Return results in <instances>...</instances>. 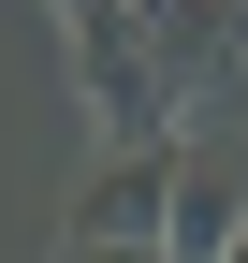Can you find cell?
Here are the masks:
<instances>
[{"instance_id":"obj_5","label":"cell","mask_w":248,"mask_h":263,"mask_svg":"<svg viewBox=\"0 0 248 263\" xmlns=\"http://www.w3.org/2000/svg\"><path fill=\"white\" fill-rule=\"evenodd\" d=\"M219 263H248V234H234V249H219Z\"/></svg>"},{"instance_id":"obj_1","label":"cell","mask_w":248,"mask_h":263,"mask_svg":"<svg viewBox=\"0 0 248 263\" xmlns=\"http://www.w3.org/2000/svg\"><path fill=\"white\" fill-rule=\"evenodd\" d=\"M132 29H146L161 103H219L248 73V0H132Z\"/></svg>"},{"instance_id":"obj_2","label":"cell","mask_w":248,"mask_h":263,"mask_svg":"<svg viewBox=\"0 0 248 263\" xmlns=\"http://www.w3.org/2000/svg\"><path fill=\"white\" fill-rule=\"evenodd\" d=\"M161 205H175V146H117L102 176L73 190L58 249H161Z\"/></svg>"},{"instance_id":"obj_4","label":"cell","mask_w":248,"mask_h":263,"mask_svg":"<svg viewBox=\"0 0 248 263\" xmlns=\"http://www.w3.org/2000/svg\"><path fill=\"white\" fill-rule=\"evenodd\" d=\"M58 263H175V249H58Z\"/></svg>"},{"instance_id":"obj_3","label":"cell","mask_w":248,"mask_h":263,"mask_svg":"<svg viewBox=\"0 0 248 263\" xmlns=\"http://www.w3.org/2000/svg\"><path fill=\"white\" fill-rule=\"evenodd\" d=\"M248 234V161H219V146H175V205H161V249L175 263H219Z\"/></svg>"}]
</instances>
